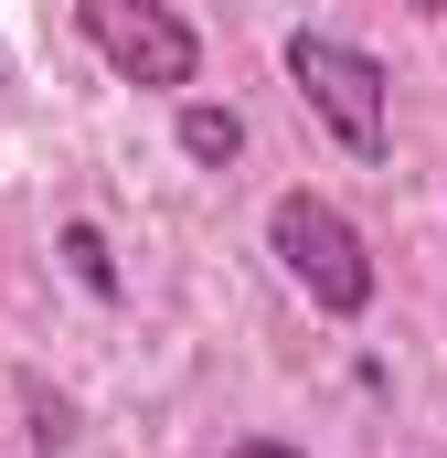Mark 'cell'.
Returning <instances> with one entry per match:
<instances>
[{
	"instance_id": "6da1fadb",
	"label": "cell",
	"mask_w": 447,
	"mask_h": 458,
	"mask_svg": "<svg viewBox=\"0 0 447 458\" xmlns=\"http://www.w3.org/2000/svg\"><path fill=\"white\" fill-rule=\"evenodd\" d=\"M266 256H277V277H288L320 320H362V310L384 299V267H373L362 225L341 214L331 192H309V182L266 203Z\"/></svg>"
},
{
	"instance_id": "7a4b0ae2",
	"label": "cell",
	"mask_w": 447,
	"mask_h": 458,
	"mask_svg": "<svg viewBox=\"0 0 447 458\" xmlns=\"http://www.w3.org/2000/svg\"><path fill=\"white\" fill-rule=\"evenodd\" d=\"M277 64H288L299 107L320 117L351 160H394V75H384L373 43H351V32H288Z\"/></svg>"
},
{
	"instance_id": "3957f363",
	"label": "cell",
	"mask_w": 447,
	"mask_h": 458,
	"mask_svg": "<svg viewBox=\"0 0 447 458\" xmlns=\"http://www.w3.org/2000/svg\"><path fill=\"white\" fill-rule=\"evenodd\" d=\"M75 32L97 43V64L117 86H149V97H192L203 86V32L171 0H75Z\"/></svg>"
},
{
	"instance_id": "277c9868",
	"label": "cell",
	"mask_w": 447,
	"mask_h": 458,
	"mask_svg": "<svg viewBox=\"0 0 447 458\" xmlns=\"http://www.w3.org/2000/svg\"><path fill=\"white\" fill-rule=\"evenodd\" d=\"M171 139H181V160H192V171H234V160H245V117L214 107V97H181Z\"/></svg>"
},
{
	"instance_id": "5b68a950",
	"label": "cell",
	"mask_w": 447,
	"mask_h": 458,
	"mask_svg": "<svg viewBox=\"0 0 447 458\" xmlns=\"http://www.w3.org/2000/svg\"><path fill=\"white\" fill-rule=\"evenodd\" d=\"M54 256H64V277H75L86 299H107V310H117V256H107V234L86 225V214H75V225H54Z\"/></svg>"
},
{
	"instance_id": "8992f818",
	"label": "cell",
	"mask_w": 447,
	"mask_h": 458,
	"mask_svg": "<svg viewBox=\"0 0 447 458\" xmlns=\"http://www.w3.org/2000/svg\"><path fill=\"white\" fill-rule=\"evenodd\" d=\"M224 458H309V448H288V437H234Z\"/></svg>"
},
{
	"instance_id": "52a82bcc",
	"label": "cell",
	"mask_w": 447,
	"mask_h": 458,
	"mask_svg": "<svg viewBox=\"0 0 447 458\" xmlns=\"http://www.w3.org/2000/svg\"><path fill=\"white\" fill-rule=\"evenodd\" d=\"M405 11H416V21H447V0H405Z\"/></svg>"
},
{
	"instance_id": "ba28073f",
	"label": "cell",
	"mask_w": 447,
	"mask_h": 458,
	"mask_svg": "<svg viewBox=\"0 0 447 458\" xmlns=\"http://www.w3.org/2000/svg\"><path fill=\"white\" fill-rule=\"evenodd\" d=\"M0 86H11V54H0Z\"/></svg>"
}]
</instances>
